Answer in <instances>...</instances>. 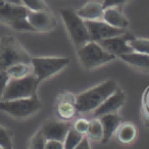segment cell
Listing matches in <instances>:
<instances>
[{
	"instance_id": "cell-10",
	"label": "cell",
	"mask_w": 149,
	"mask_h": 149,
	"mask_svg": "<svg viewBox=\"0 0 149 149\" xmlns=\"http://www.w3.org/2000/svg\"><path fill=\"white\" fill-rule=\"evenodd\" d=\"M70 128L72 127L68 120L48 118L42 124L40 130L42 131L46 140H58L63 142Z\"/></svg>"
},
{
	"instance_id": "cell-4",
	"label": "cell",
	"mask_w": 149,
	"mask_h": 149,
	"mask_svg": "<svg viewBox=\"0 0 149 149\" xmlns=\"http://www.w3.org/2000/svg\"><path fill=\"white\" fill-rule=\"evenodd\" d=\"M59 15H61L72 44L77 49L90 41L89 32L85 21L80 15H78L76 11L68 8H61L59 9Z\"/></svg>"
},
{
	"instance_id": "cell-22",
	"label": "cell",
	"mask_w": 149,
	"mask_h": 149,
	"mask_svg": "<svg viewBox=\"0 0 149 149\" xmlns=\"http://www.w3.org/2000/svg\"><path fill=\"white\" fill-rule=\"evenodd\" d=\"M83 136L84 135L77 132L74 128H70L63 140V148L74 149L77 147V145L79 144L80 141H81V139L83 138Z\"/></svg>"
},
{
	"instance_id": "cell-31",
	"label": "cell",
	"mask_w": 149,
	"mask_h": 149,
	"mask_svg": "<svg viewBox=\"0 0 149 149\" xmlns=\"http://www.w3.org/2000/svg\"><path fill=\"white\" fill-rule=\"evenodd\" d=\"M63 142L58 140H46L45 149H62Z\"/></svg>"
},
{
	"instance_id": "cell-29",
	"label": "cell",
	"mask_w": 149,
	"mask_h": 149,
	"mask_svg": "<svg viewBox=\"0 0 149 149\" xmlns=\"http://www.w3.org/2000/svg\"><path fill=\"white\" fill-rule=\"evenodd\" d=\"M9 79H10V78H9V76L7 74L6 70H0V100L2 99L5 87H6L7 82H8Z\"/></svg>"
},
{
	"instance_id": "cell-25",
	"label": "cell",
	"mask_w": 149,
	"mask_h": 149,
	"mask_svg": "<svg viewBox=\"0 0 149 149\" xmlns=\"http://www.w3.org/2000/svg\"><path fill=\"white\" fill-rule=\"evenodd\" d=\"M13 147V137L10 131L3 126H0V148L10 149Z\"/></svg>"
},
{
	"instance_id": "cell-30",
	"label": "cell",
	"mask_w": 149,
	"mask_h": 149,
	"mask_svg": "<svg viewBox=\"0 0 149 149\" xmlns=\"http://www.w3.org/2000/svg\"><path fill=\"white\" fill-rule=\"evenodd\" d=\"M129 1L130 0H103L102 5H103V8L111 6H122L125 3L129 2Z\"/></svg>"
},
{
	"instance_id": "cell-27",
	"label": "cell",
	"mask_w": 149,
	"mask_h": 149,
	"mask_svg": "<svg viewBox=\"0 0 149 149\" xmlns=\"http://www.w3.org/2000/svg\"><path fill=\"white\" fill-rule=\"evenodd\" d=\"M22 3L30 11L47 10L48 9L44 0H22Z\"/></svg>"
},
{
	"instance_id": "cell-32",
	"label": "cell",
	"mask_w": 149,
	"mask_h": 149,
	"mask_svg": "<svg viewBox=\"0 0 149 149\" xmlns=\"http://www.w3.org/2000/svg\"><path fill=\"white\" fill-rule=\"evenodd\" d=\"M77 149H89L90 148V140L87 137V135H84L83 138L79 142V144L76 147Z\"/></svg>"
},
{
	"instance_id": "cell-15",
	"label": "cell",
	"mask_w": 149,
	"mask_h": 149,
	"mask_svg": "<svg viewBox=\"0 0 149 149\" xmlns=\"http://www.w3.org/2000/svg\"><path fill=\"white\" fill-rule=\"evenodd\" d=\"M101 19L108 25L114 28L127 30L130 26V22L126 17V15L120 11V6H111L104 8Z\"/></svg>"
},
{
	"instance_id": "cell-7",
	"label": "cell",
	"mask_w": 149,
	"mask_h": 149,
	"mask_svg": "<svg viewBox=\"0 0 149 149\" xmlns=\"http://www.w3.org/2000/svg\"><path fill=\"white\" fill-rule=\"evenodd\" d=\"M70 63V58L66 57H32L31 64L33 74L39 82L51 78L61 72Z\"/></svg>"
},
{
	"instance_id": "cell-1",
	"label": "cell",
	"mask_w": 149,
	"mask_h": 149,
	"mask_svg": "<svg viewBox=\"0 0 149 149\" xmlns=\"http://www.w3.org/2000/svg\"><path fill=\"white\" fill-rule=\"evenodd\" d=\"M118 89L114 80H105L89 90L76 95V105L79 113H88L98 107L106 98Z\"/></svg>"
},
{
	"instance_id": "cell-14",
	"label": "cell",
	"mask_w": 149,
	"mask_h": 149,
	"mask_svg": "<svg viewBox=\"0 0 149 149\" xmlns=\"http://www.w3.org/2000/svg\"><path fill=\"white\" fill-rule=\"evenodd\" d=\"M29 9L24 5H13L5 0H0V22L8 25L13 19L27 17Z\"/></svg>"
},
{
	"instance_id": "cell-33",
	"label": "cell",
	"mask_w": 149,
	"mask_h": 149,
	"mask_svg": "<svg viewBox=\"0 0 149 149\" xmlns=\"http://www.w3.org/2000/svg\"><path fill=\"white\" fill-rule=\"evenodd\" d=\"M5 1L8 2L9 4H13V5H23L22 0H5Z\"/></svg>"
},
{
	"instance_id": "cell-23",
	"label": "cell",
	"mask_w": 149,
	"mask_h": 149,
	"mask_svg": "<svg viewBox=\"0 0 149 149\" xmlns=\"http://www.w3.org/2000/svg\"><path fill=\"white\" fill-rule=\"evenodd\" d=\"M7 26L10 27L11 29L19 32H36L35 29L29 23L27 17H19V19H13Z\"/></svg>"
},
{
	"instance_id": "cell-11",
	"label": "cell",
	"mask_w": 149,
	"mask_h": 149,
	"mask_svg": "<svg viewBox=\"0 0 149 149\" xmlns=\"http://www.w3.org/2000/svg\"><path fill=\"white\" fill-rule=\"evenodd\" d=\"M27 19L36 32L53 31L57 25V19L49 10L29 11Z\"/></svg>"
},
{
	"instance_id": "cell-19",
	"label": "cell",
	"mask_w": 149,
	"mask_h": 149,
	"mask_svg": "<svg viewBox=\"0 0 149 149\" xmlns=\"http://www.w3.org/2000/svg\"><path fill=\"white\" fill-rule=\"evenodd\" d=\"M118 140L123 144H131L137 138V128L132 123H123L116 132Z\"/></svg>"
},
{
	"instance_id": "cell-8",
	"label": "cell",
	"mask_w": 149,
	"mask_h": 149,
	"mask_svg": "<svg viewBox=\"0 0 149 149\" xmlns=\"http://www.w3.org/2000/svg\"><path fill=\"white\" fill-rule=\"evenodd\" d=\"M87 26L88 32H89L90 41L100 42L107 38H111L114 36L120 35L127 32L125 29L114 28L112 26L108 25L107 23L99 19H93V21H85Z\"/></svg>"
},
{
	"instance_id": "cell-12",
	"label": "cell",
	"mask_w": 149,
	"mask_h": 149,
	"mask_svg": "<svg viewBox=\"0 0 149 149\" xmlns=\"http://www.w3.org/2000/svg\"><path fill=\"white\" fill-rule=\"evenodd\" d=\"M126 94L120 89H118L109 95L96 109L93 110V118H100L107 113L118 112L126 103Z\"/></svg>"
},
{
	"instance_id": "cell-13",
	"label": "cell",
	"mask_w": 149,
	"mask_h": 149,
	"mask_svg": "<svg viewBox=\"0 0 149 149\" xmlns=\"http://www.w3.org/2000/svg\"><path fill=\"white\" fill-rule=\"evenodd\" d=\"M76 95L70 92H62L56 100L55 109L58 118L63 120H70L78 113L76 105Z\"/></svg>"
},
{
	"instance_id": "cell-6",
	"label": "cell",
	"mask_w": 149,
	"mask_h": 149,
	"mask_svg": "<svg viewBox=\"0 0 149 149\" xmlns=\"http://www.w3.org/2000/svg\"><path fill=\"white\" fill-rule=\"evenodd\" d=\"M39 84V80L34 74L24 78H10L7 82L1 100L19 99L36 95Z\"/></svg>"
},
{
	"instance_id": "cell-5",
	"label": "cell",
	"mask_w": 149,
	"mask_h": 149,
	"mask_svg": "<svg viewBox=\"0 0 149 149\" xmlns=\"http://www.w3.org/2000/svg\"><path fill=\"white\" fill-rule=\"evenodd\" d=\"M42 107L37 94L31 97L11 100H0V110L15 118H26L36 114Z\"/></svg>"
},
{
	"instance_id": "cell-2",
	"label": "cell",
	"mask_w": 149,
	"mask_h": 149,
	"mask_svg": "<svg viewBox=\"0 0 149 149\" xmlns=\"http://www.w3.org/2000/svg\"><path fill=\"white\" fill-rule=\"evenodd\" d=\"M77 57L80 64L86 70L97 68L116 58L95 41H89L78 48Z\"/></svg>"
},
{
	"instance_id": "cell-18",
	"label": "cell",
	"mask_w": 149,
	"mask_h": 149,
	"mask_svg": "<svg viewBox=\"0 0 149 149\" xmlns=\"http://www.w3.org/2000/svg\"><path fill=\"white\" fill-rule=\"evenodd\" d=\"M103 5L98 1H89L82 7H80L76 13L82 17L84 21H93L100 19L103 13Z\"/></svg>"
},
{
	"instance_id": "cell-9",
	"label": "cell",
	"mask_w": 149,
	"mask_h": 149,
	"mask_svg": "<svg viewBox=\"0 0 149 149\" xmlns=\"http://www.w3.org/2000/svg\"><path fill=\"white\" fill-rule=\"evenodd\" d=\"M134 36L130 33H124L120 35L114 36L111 38H107L102 41L98 42L106 51L111 53L116 57L120 58L122 55L127 53H130L133 51L132 47L129 44V41L134 39Z\"/></svg>"
},
{
	"instance_id": "cell-26",
	"label": "cell",
	"mask_w": 149,
	"mask_h": 149,
	"mask_svg": "<svg viewBox=\"0 0 149 149\" xmlns=\"http://www.w3.org/2000/svg\"><path fill=\"white\" fill-rule=\"evenodd\" d=\"M45 143H46V138L44 137L42 131L39 129V130L33 135L31 140H30L29 147L33 149H44L45 148Z\"/></svg>"
},
{
	"instance_id": "cell-3",
	"label": "cell",
	"mask_w": 149,
	"mask_h": 149,
	"mask_svg": "<svg viewBox=\"0 0 149 149\" xmlns=\"http://www.w3.org/2000/svg\"><path fill=\"white\" fill-rule=\"evenodd\" d=\"M31 55L13 36L0 39V70H6L17 62H31Z\"/></svg>"
},
{
	"instance_id": "cell-17",
	"label": "cell",
	"mask_w": 149,
	"mask_h": 149,
	"mask_svg": "<svg viewBox=\"0 0 149 149\" xmlns=\"http://www.w3.org/2000/svg\"><path fill=\"white\" fill-rule=\"evenodd\" d=\"M120 58L134 68L145 72H149V54L132 51L130 53L124 54Z\"/></svg>"
},
{
	"instance_id": "cell-24",
	"label": "cell",
	"mask_w": 149,
	"mask_h": 149,
	"mask_svg": "<svg viewBox=\"0 0 149 149\" xmlns=\"http://www.w3.org/2000/svg\"><path fill=\"white\" fill-rule=\"evenodd\" d=\"M129 44L132 47L133 51L139 53L149 54V39H141V38H134L130 40Z\"/></svg>"
},
{
	"instance_id": "cell-20",
	"label": "cell",
	"mask_w": 149,
	"mask_h": 149,
	"mask_svg": "<svg viewBox=\"0 0 149 149\" xmlns=\"http://www.w3.org/2000/svg\"><path fill=\"white\" fill-rule=\"evenodd\" d=\"M9 78H24L33 74V66L31 62H17L6 68Z\"/></svg>"
},
{
	"instance_id": "cell-28",
	"label": "cell",
	"mask_w": 149,
	"mask_h": 149,
	"mask_svg": "<svg viewBox=\"0 0 149 149\" xmlns=\"http://www.w3.org/2000/svg\"><path fill=\"white\" fill-rule=\"evenodd\" d=\"M88 128H89V120H86V118H79L74 124V129L77 132L81 133L82 135L87 134Z\"/></svg>"
},
{
	"instance_id": "cell-16",
	"label": "cell",
	"mask_w": 149,
	"mask_h": 149,
	"mask_svg": "<svg viewBox=\"0 0 149 149\" xmlns=\"http://www.w3.org/2000/svg\"><path fill=\"white\" fill-rule=\"evenodd\" d=\"M100 122L103 127V140L102 143L106 144L111 139V137L116 134L118 126L122 124V118L118 112L107 113L99 118Z\"/></svg>"
},
{
	"instance_id": "cell-21",
	"label": "cell",
	"mask_w": 149,
	"mask_h": 149,
	"mask_svg": "<svg viewBox=\"0 0 149 149\" xmlns=\"http://www.w3.org/2000/svg\"><path fill=\"white\" fill-rule=\"evenodd\" d=\"M87 137L94 143H100L103 140V127L99 118H93L89 120V128L87 131Z\"/></svg>"
}]
</instances>
